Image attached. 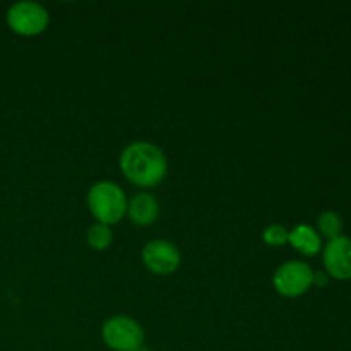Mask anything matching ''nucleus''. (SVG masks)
<instances>
[{"instance_id":"f8f14e48","label":"nucleus","mask_w":351,"mask_h":351,"mask_svg":"<svg viewBox=\"0 0 351 351\" xmlns=\"http://www.w3.org/2000/svg\"><path fill=\"white\" fill-rule=\"evenodd\" d=\"M288 235H290V232H288L283 225H278L276 223V225H269L264 228L263 240L266 245L280 247L288 242Z\"/></svg>"},{"instance_id":"39448f33","label":"nucleus","mask_w":351,"mask_h":351,"mask_svg":"<svg viewBox=\"0 0 351 351\" xmlns=\"http://www.w3.org/2000/svg\"><path fill=\"white\" fill-rule=\"evenodd\" d=\"M314 271L308 264L300 261H290L281 264L273 276L274 290L287 298L300 297L307 293L314 283Z\"/></svg>"},{"instance_id":"9d476101","label":"nucleus","mask_w":351,"mask_h":351,"mask_svg":"<svg viewBox=\"0 0 351 351\" xmlns=\"http://www.w3.org/2000/svg\"><path fill=\"white\" fill-rule=\"evenodd\" d=\"M86 240H88V245L93 250H106L113 242L112 226L103 225V223H95V225L88 228Z\"/></svg>"},{"instance_id":"423d86ee","label":"nucleus","mask_w":351,"mask_h":351,"mask_svg":"<svg viewBox=\"0 0 351 351\" xmlns=\"http://www.w3.org/2000/svg\"><path fill=\"white\" fill-rule=\"evenodd\" d=\"M180 250L168 240H153L143 249V263L158 276H170L180 266Z\"/></svg>"},{"instance_id":"ddd939ff","label":"nucleus","mask_w":351,"mask_h":351,"mask_svg":"<svg viewBox=\"0 0 351 351\" xmlns=\"http://www.w3.org/2000/svg\"><path fill=\"white\" fill-rule=\"evenodd\" d=\"M139 351H151V350H147V348H146V346H143V348H141Z\"/></svg>"},{"instance_id":"9b49d317","label":"nucleus","mask_w":351,"mask_h":351,"mask_svg":"<svg viewBox=\"0 0 351 351\" xmlns=\"http://www.w3.org/2000/svg\"><path fill=\"white\" fill-rule=\"evenodd\" d=\"M319 230L324 237H328L329 240H335L338 237H341L343 230V221L339 218V215H336L335 211H326L319 216Z\"/></svg>"},{"instance_id":"6e6552de","label":"nucleus","mask_w":351,"mask_h":351,"mask_svg":"<svg viewBox=\"0 0 351 351\" xmlns=\"http://www.w3.org/2000/svg\"><path fill=\"white\" fill-rule=\"evenodd\" d=\"M127 215L132 219V223L139 226L153 225L160 215V204L156 197L149 192H139L134 195L127 204Z\"/></svg>"},{"instance_id":"f257e3e1","label":"nucleus","mask_w":351,"mask_h":351,"mask_svg":"<svg viewBox=\"0 0 351 351\" xmlns=\"http://www.w3.org/2000/svg\"><path fill=\"white\" fill-rule=\"evenodd\" d=\"M119 163L127 180L143 189L156 187L168 173V160L163 149L147 141L129 144L120 154Z\"/></svg>"},{"instance_id":"7ed1b4c3","label":"nucleus","mask_w":351,"mask_h":351,"mask_svg":"<svg viewBox=\"0 0 351 351\" xmlns=\"http://www.w3.org/2000/svg\"><path fill=\"white\" fill-rule=\"evenodd\" d=\"M101 338L113 351H139L144 346V329L129 315H113L103 324Z\"/></svg>"},{"instance_id":"1a4fd4ad","label":"nucleus","mask_w":351,"mask_h":351,"mask_svg":"<svg viewBox=\"0 0 351 351\" xmlns=\"http://www.w3.org/2000/svg\"><path fill=\"white\" fill-rule=\"evenodd\" d=\"M288 242L293 245L295 250L305 256H315L321 250V237L308 225L295 226L288 235Z\"/></svg>"},{"instance_id":"0eeeda50","label":"nucleus","mask_w":351,"mask_h":351,"mask_svg":"<svg viewBox=\"0 0 351 351\" xmlns=\"http://www.w3.org/2000/svg\"><path fill=\"white\" fill-rule=\"evenodd\" d=\"M324 266L336 280L351 278V240L348 237H338L329 240L324 250Z\"/></svg>"},{"instance_id":"20e7f679","label":"nucleus","mask_w":351,"mask_h":351,"mask_svg":"<svg viewBox=\"0 0 351 351\" xmlns=\"http://www.w3.org/2000/svg\"><path fill=\"white\" fill-rule=\"evenodd\" d=\"M50 23V14L41 3L23 0L16 2L7 10V24L14 33L21 36H36L43 33Z\"/></svg>"},{"instance_id":"f03ea898","label":"nucleus","mask_w":351,"mask_h":351,"mask_svg":"<svg viewBox=\"0 0 351 351\" xmlns=\"http://www.w3.org/2000/svg\"><path fill=\"white\" fill-rule=\"evenodd\" d=\"M127 195L119 184L101 180L88 192V208L96 218V223L115 225L127 215Z\"/></svg>"}]
</instances>
